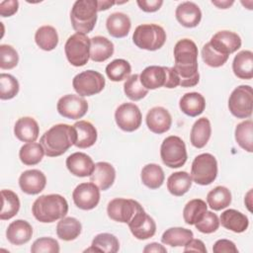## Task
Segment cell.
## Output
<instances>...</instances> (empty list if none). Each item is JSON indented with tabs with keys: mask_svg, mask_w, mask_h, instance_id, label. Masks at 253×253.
Segmentation results:
<instances>
[{
	"mask_svg": "<svg viewBox=\"0 0 253 253\" xmlns=\"http://www.w3.org/2000/svg\"><path fill=\"white\" fill-rule=\"evenodd\" d=\"M198 53L196 43L190 39L180 40L175 44L173 69L179 77V86L194 87L199 83Z\"/></svg>",
	"mask_w": 253,
	"mask_h": 253,
	"instance_id": "obj_1",
	"label": "cell"
},
{
	"mask_svg": "<svg viewBox=\"0 0 253 253\" xmlns=\"http://www.w3.org/2000/svg\"><path fill=\"white\" fill-rule=\"evenodd\" d=\"M76 141L73 126L58 124L47 129L41 137L40 143L48 157H56L65 153Z\"/></svg>",
	"mask_w": 253,
	"mask_h": 253,
	"instance_id": "obj_2",
	"label": "cell"
},
{
	"mask_svg": "<svg viewBox=\"0 0 253 253\" xmlns=\"http://www.w3.org/2000/svg\"><path fill=\"white\" fill-rule=\"evenodd\" d=\"M32 212L35 218L40 222L50 223L66 215L68 212V204L61 195H42L34 202Z\"/></svg>",
	"mask_w": 253,
	"mask_h": 253,
	"instance_id": "obj_3",
	"label": "cell"
},
{
	"mask_svg": "<svg viewBox=\"0 0 253 253\" xmlns=\"http://www.w3.org/2000/svg\"><path fill=\"white\" fill-rule=\"evenodd\" d=\"M98 5L96 0H78L70 12V21L74 31L88 34L93 31L97 22Z\"/></svg>",
	"mask_w": 253,
	"mask_h": 253,
	"instance_id": "obj_4",
	"label": "cell"
},
{
	"mask_svg": "<svg viewBox=\"0 0 253 253\" xmlns=\"http://www.w3.org/2000/svg\"><path fill=\"white\" fill-rule=\"evenodd\" d=\"M139 80L147 90H154L160 87L176 88L180 81L173 67L150 65L139 74Z\"/></svg>",
	"mask_w": 253,
	"mask_h": 253,
	"instance_id": "obj_5",
	"label": "cell"
},
{
	"mask_svg": "<svg viewBox=\"0 0 253 253\" xmlns=\"http://www.w3.org/2000/svg\"><path fill=\"white\" fill-rule=\"evenodd\" d=\"M133 43L146 50H157L166 42V33L161 26L155 24H142L135 28L132 35Z\"/></svg>",
	"mask_w": 253,
	"mask_h": 253,
	"instance_id": "obj_6",
	"label": "cell"
},
{
	"mask_svg": "<svg viewBox=\"0 0 253 253\" xmlns=\"http://www.w3.org/2000/svg\"><path fill=\"white\" fill-rule=\"evenodd\" d=\"M192 180L202 186L211 184L217 176V162L211 153H202L195 157L191 167Z\"/></svg>",
	"mask_w": 253,
	"mask_h": 253,
	"instance_id": "obj_7",
	"label": "cell"
},
{
	"mask_svg": "<svg viewBox=\"0 0 253 253\" xmlns=\"http://www.w3.org/2000/svg\"><path fill=\"white\" fill-rule=\"evenodd\" d=\"M64 51L71 65L84 66L90 58V39L84 34L75 33L67 39Z\"/></svg>",
	"mask_w": 253,
	"mask_h": 253,
	"instance_id": "obj_8",
	"label": "cell"
},
{
	"mask_svg": "<svg viewBox=\"0 0 253 253\" xmlns=\"http://www.w3.org/2000/svg\"><path fill=\"white\" fill-rule=\"evenodd\" d=\"M160 156L162 162L169 168L182 167L188 158L185 142L179 136H167L161 143Z\"/></svg>",
	"mask_w": 253,
	"mask_h": 253,
	"instance_id": "obj_9",
	"label": "cell"
},
{
	"mask_svg": "<svg viewBox=\"0 0 253 253\" xmlns=\"http://www.w3.org/2000/svg\"><path fill=\"white\" fill-rule=\"evenodd\" d=\"M228 109L237 119H246L252 115L253 92L249 85H240L230 94Z\"/></svg>",
	"mask_w": 253,
	"mask_h": 253,
	"instance_id": "obj_10",
	"label": "cell"
},
{
	"mask_svg": "<svg viewBox=\"0 0 253 253\" xmlns=\"http://www.w3.org/2000/svg\"><path fill=\"white\" fill-rule=\"evenodd\" d=\"M106 84L104 76L95 70H85L74 76L72 86L75 92L81 96H93L100 93Z\"/></svg>",
	"mask_w": 253,
	"mask_h": 253,
	"instance_id": "obj_11",
	"label": "cell"
},
{
	"mask_svg": "<svg viewBox=\"0 0 253 253\" xmlns=\"http://www.w3.org/2000/svg\"><path fill=\"white\" fill-rule=\"evenodd\" d=\"M140 209H142V207L134 200L117 198L109 202L107 213L109 217L115 221L128 223Z\"/></svg>",
	"mask_w": 253,
	"mask_h": 253,
	"instance_id": "obj_12",
	"label": "cell"
},
{
	"mask_svg": "<svg viewBox=\"0 0 253 253\" xmlns=\"http://www.w3.org/2000/svg\"><path fill=\"white\" fill-rule=\"evenodd\" d=\"M117 126L124 131L131 132L136 130L140 125L142 116L139 108L133 103H124L115 112Z\"/></svg>",
	"mask_w": 253,
	"mask_h": 253,
	"instance_id": "obj_13",
	"label": "cell"
},
{
	"mask_svg": "<svg viewBox=\"0 0 253 253\" xmlns=\"http://www.w3.org/2000/svg\"><path fill=\"white\" fill-rule=\"evenodd\" d=\"M56 109L59 115L63 118L78 120L86 115L88 111V103L79 95L67 94L58 100Z\"/></svg>",
	"mask_w": 253,
	"mask_h": 253,
	"instance_id": "obj_14",
	"label": "cell"
},
{
	"mask_svg": "<svg viewBox=\"0 0 253 253\" xmlns=\"http://www.w3.org/2000/svg\"><path fill=\"white\" fill-rule=\"evenodd\" d=\"M72 198L77 208L84 211L93 210L100 202V189L92 182L81 183L74 189Z\"/></svg>",
	"mask_w": 253,
	"mask_h": 253,
	"instance_id": "obj_15",
	"label": "cell"
},
{
	"mask_svg": "<svg viewBox=\"0 0 253 253\" xmlns=\"http://www.w3.org/2000/svg\"><path fill=\"white\" fill-rule=\"evenodd\" d=\"M127 224L132 235L139 240L148 239L156 232L154 219L144 211L143 208L134 214Z\"/></svg>",
	"mask_w": 253,
	"mask_h": 253,
	"instance_id": "obj_16",
	"label": "cell"
},
{
	"mask_svg": "<svg viewBox=\"0 0 253 253\" xmlns=\"http://www.w3.org/2000/svg\"><path fill=\"white\" fill-rule=\"evenodd\" d=\"M211 45L220 53L229 55L241 47L240 37L230 31H219L209 42Z\"/></svg>",
	"mask_w": 253,
	"mask_h": 253,
	"instance_id": "obj_17",
	"label": "cell"
},
{
	"mask_svg": "<svg viewBox=\"0 0 253 253\" xmlns=\"http://www.w3.org/2000/svg\"><path fill=\"white\" fill-rule=\"evenodd\" d=\"M45 185V175L38 169L26 170L19 178V186L21 190L28 195L40 194L44 189Z\"/></svg>",
	"mask_w": 253,
	"mask_h": 253,
	"instance_id": "obj_18",
	"label": "cell"
},
{
	"mask_svg": "<svg viewBox=\"0 0 253 253\" xmlns=\"http://www.w3.org/2000/svg\"><path fill=\"white\" fill-rule=\"evenodd\" d=\"M146 126L150 131L161 134L168 131L172 125L170 113L163 107H154L146 115Z\"/></svg>",
	"mask_w": 253,
	"mask_h": 253,
	"instance_id": "obj_19",
	"label": "cell"
},
{
	"mask_svg": "<svg viewBox=\"0 0 253 253\" xmlns=\"http://www.w3.org/2000/svg\"><path fill=\"white\" fill-rule=\"evenodd\" d=\"M66 167L71 174L77 177L90 176L95 168L92 158L83 152H74L66 158Z\"/></svg>",
	"mask_w": 253,
	"mask_h": 253,
	"instance_id": "obj_20",
	"label": "cell"
},
{
	"mask_svg": "<svg viewBox=\"0 0 253 253\" xmlns=\"http://www.w3.org/2000/svg\"><path fill=\"white\" fill-rule=\"evenodd\" d=\"M177 21L185 28H195L202 20V12L199 6L190 1L179 4L175 11Z\"/></svg>",
	"mask_w": 253,
	"mask_h": 253,
	"instance_id": "obj_21",
	"label": "cell"
},
{
	"mask_svg": "<svg viewBox=\"0 0 253 253\" xmlns=\"http://www.w3.org/2000/svg\"><path fill=\"white\" fill-rule=\"evenodd\" d=\"M116 179V170L108 162H97L93 173L90 175V182L94 183L100 190L106 191L112 187Z\"/></svg>",
	"mask_w": 253,
	"mask_h": 253,
	"instance_id": "obj_22",
	"label": "cell"
},
{
	"mask_svg": "<svg viewBox=\"0 0 253 253\" xmlns=\"http://www.w3.org/2000/svg\"><path fill=\"white\" fill-rule=\"evenodd\" d=\"M33 235L32 225L24 220L17 219L12 221L6 230V237L13 245H23L29 242Z\"/></svg>",
	"mask_w": 253,
	"mask_h": 253,
	"instance_id": "obj_23",
	"label": "cell"
},
{
	"mask_svg": "<svg viewBox=\"0 0 253 253\" xmlns=\"http://www.w3.org/2000/svg\"><path fill=\"white\" fill-rule=\"evenodd\" d=\"M39 125L32 117L20 118L14 126L15 136L24 142H35L39 137Z\"/></svg>",
	"mask_w": 253,
	"mask_h": 253,
	"instance_id": "obj_24",
	"label": "cell"
},
{
	"mask_svg": "<svg viewBox=\"0 0 253 253\" xmlns=\"http://www.w3.org/2000/svg\"><path fill=\"white\" fill-rule=\"evenodd\" d=\"M76 131V141L74 145L78 148H88L97 141V129L87 121H78L73 125Z\"/></svg>",
	"mask_w": 253,
	"mask_h": 253,
	"instance_id": "obj_25",
	"label": "cell"
},
{
	"mask_svg": "<svg viewBox=\"0 0 253 253\" xmlns=\"http://www.w3.org/2000/svg\"><path fill=\"white\" fill-rule=\"evenodd\" d=\"M106 27L112 37L121 39L128 35L131 23L127 15L121 12H115L107 18Z\"/></svg>",
	"mask_w": 253,
	"mask_h": 253,
	"instance_id": "obj_26",
	"label": "cell"
},
{
	"mask_svg": "<svg viewBox=\"0 0 253 253\" xmlns=\"http://www.w3.org/2000/svg\"><path fill=\"white\" fill-rule=\"evenodd\" d=\"M219 223H221V225L228 230L236 233H241L247 229L249 225V220L244 213L236 210L229 209L221 212Z\"/></svg>",
	"mask_w": 253,
	"mask_h": 253,
	"instance_id": "obj_27",
	"label": "cell"
},
{
	"mask_svg": "<svg viewBox=\"0 0 253 253\" xmlns=\"http://www.w3.org/2000/svg\"><path fill=\"white\" fill-rule=\"evenodd\" d=\"M114 43L105 37L96 36L90 39V58L95 62H103L114 53Z\"/></svg>",
	"mask_w": 253,
	"mask_h": 253,
	"instance_id": "obj_28",
	"label": "cell"
},
{
	"mask_svg": "<svg viewBox=\"0 0 253 253\" xmlns=\"http://www.w3.org/2000/svg\"><path fill=\"white\" fill-rule=\"evenodd\" d=\"M181 111L189 117H198L206 108L204 96L198 92H190L183 95L179 102Z\"/></svg>",
	"mask_w": 253,
	"mask_h": 253,
	"instance_id": "obj_29",
	"label": "cell"
},
{
	"mask_svg": "<svg viewBox=\"0 0 253 253\" xmlns=\"http://www.w3.org/2000/svg\"><path fill=\"white\" fill-rule=\"evenodd\" d=\"M232 70L235 76L240 79L249 80L253 77V52L251 50H241L232 62Z\"/></svg>",
	"mask_w": 253,
	"mask_h": 253,
	"instance_id": "obj_30",
	"label": "cell"
},
{
	"mask_svg": "<svg viewBox=\"0 0 253 253\" xmlns=\"http://www.w3.org/2000/svg\"><path fill=\"white\" fill-rule=\"evenodd\" d=\"M211 134V122L207 118L198 119L192 126L190 140L196 148H203L209 141Z\"/></svg>",
	"mask_w": 253,
	"mask_h": 253,
	"instance_id": "obj_31",
	"label": "cell"
},
{
	"mask_svg": "<svg viewBox=\"0 0 253 253\" xmlns=\"http://www.w3.org/2000/svg\"><path fill=\"white\" fill-rule=\"evenodd\" d=\"M192 182L191 175L186 171L174 172L167 179V189L173 196L181 197L190 190Z\"/></svg>",
	"mask_w": 253,
	"mask_h": 253,
	"instance_id": "obj_32",
	"label": "cell"
},
{
	"mask_svg": "<svg viewBox=\"0 0 253 253\" xmlns=\"http://www.w3.org/2000/svg\"><path fill=\"white\" fill-rule=\"evenodd\" d=\"M193 236V231L190 229L184 227H170L163 232L161 241L163 244L171 247H180L185 246Z\"/></svg>",
	"mask_w": 253,
	"mask_h": 253,
	"instance_id": "obj_33",
	"label": "cell"
},
{
	"mask_svg": "<svg viewBox=\"0 0 253 253\" xmlns=\"http://www.w3.org/2000/svg\"><path fill=\"white\" fill-rule=\"evenodd\" d=\"M81 229V222L77 218L64 216L58 221L56 225V234L60 239L64 241H71L80 235Z\"/></svg>",
	"mask_w": 253,
	"mask_h": 253,
	"instance_id": "obj_34",
	"label": "cell"
},
{
	"mask_svg": "<svg viewBox=\"0 0 253 253\" xmlns=\"http://www.w3.org/2000/svg\"><path fill=\"white\" fill-rule=\"evenodd\" d=\"M120 249V242L118 238L111 233H100L94 237L90 248L84 252H107L116 253Z\"/></svg>",
	"mask_w": 253,
	"mask_h": 253,
	"instance_id": "obj_35",
	"label": "cell"
},
{
	"mask_svg": "<svg viewBox=\"0 0 253 253\" xmlns=\"http://www.w3.org/2000/svg\"><path fill=\"white\" fill-rule=\"evenodd\" d=\"M140 178L143 185L151 190H155L162 186L165 176L163 169L158 164L150 163L142 168Z\"/></svg>",
	"mask_w": 253,
	"mask_h": 253,
	"instance_id": "obj_36",
	"label": "cell"
},
{
	"mask_svg": "<svg viewBox=\"0 0 253 253\" xmlns=\"http://www.w3.org/2000/svg\"><path fill=\"white\" fill-rule=\"evenodd\" d=\"M35 42L42 50H52L58 44L57 32L51 26H42L37 30L35 34Z\"/></svg>",
	"mask_w": 253,
	"mask_h": 253,
	"instance_id": "obj_37",
	"label": "cell"
},
{
	"mask_svg": "<svg viewBox=\"0 0 253 253\" xmlns=\"http://www.w3.org/2000/svg\"><path fill=\"white\" fill-rule=\"evenodd\" d=\"M207 203L213 211L223 210L231 203V193L226 187L217 186L208 193Z\"/></svg>",
	"mask_w": 253,
	"mask_h": 253,
	"instance_id": "obj_38",
	"label": "cell"
},
{
	"mask_svg": "<svg viewBox=\"0 0 253 253\" xmlns=\"http://www.w3.org/2000/svg\"><path fill=\"white\" fill-rule=\"evenodd\" d=\"M43 147L41 143L27 142L19 151V157L22 163L27 166H33L40 163L44 155Z\"/></svg>",
	"mask_w": 253,
	"mask_h": 253,
	"instance_id": "obj_39",
	"label": "cell"
},
{
	"mask_svg": "<svg viewBox=\"0 0 253 253\" xmlns=\"http://www.w3.org/2000/svg\"><path fill=\"white\" fill-rule=\"evenodd\" d=\"M235 140L237 144L247 152L253 151V123L246 120L239 123L235 127Z\"/></svg>",
	"mask_w": 253,
	"mask_h": 253,
	"instance_id": "obj_40",
	"label": "cell"
},
{
	"mask_svg": "<svg viewBox=\"0 0 253 253\" xmlns=\"http://www.w3.org/2000/svg\"><path fill=\"white\" fill-rule=\"evenodd\" d=\"M2 209L0 212V219L6 220L15 216L20 210V200L16 193L11 190H2Z\"/></svg>",
	"mask_w": 253,
	"mask_h": 253,
	"instance_id": "obj_41",
	"label": "cell"
},
{
	"mask_svg": "<svg viewBox=\"0 0 253 253\" xmlns=\"http://www.w3.org/2000/svg\"><path fill=\"white\" fill-rule=\"evenodd\" d=\"M208 211V206L205 201L201 199H194L189 201L183 210V217L187 224L193 225L197 223L204 216Z\"/></svg>",
	"mask_w": 253,
	"mask_h": 253,
	"instance_id": "obj_42",
	"label": "cell"
},
{
	"mask_svg": "<svg viewBox=\"0 0 253 253\" xmlns=\"http://www.w3.org/2000/svg\"><path fill=\"white\" fill-rule=\"evenodd\" d=\"M131 72V66L129 62L123 58H118L110 62L106 66V73L110 80L114 82L123 81L127 79Z\"/></svg>",
	"mask_w": 253,
	"mask_h": 253,
	"instance_id": "obj_43",
	"label": "cell"
},
{
	"mask_svg": "<svg viewBox=\"0 0 253 253\" xmlns=\"http://www.w3.org/2000/svg\"><path fill=\"white\" fill-rule=\"evenodd\" d=\"M124 91L126 97L132 101H139L148 93V90L141 84L138 74H133L126 80Z\"/></svg>",
	"mask_w": 253,
	"mask_h": 253,
	"instance_id": "obj_44",
	"label": "cell"
},
{
	"mask_svg": "<svg viewBox=\"0 0 253 253\" xmlns=\"http://www.w3.org/2000/svg\"><path fill=\"white\" fill-rule=\"evenodd\" d=\"M20 85L18 80L11 74H0V99L10 100L19 93Z\"/></svg>",
	"mask_w": 253,
	"mask_h": 253,
	"instance_id": "obj_45",
	"label": "cell"
},
{
	"mask_svg": "<svg viewBox=\"0 0 253 253\" xmlns=\"http://www.w3.org/2000/svg\"><path fill=\"white\" fill-rule=\"evenodd\" d=\"M229 55L220 53L214 49L210 42H207L202 48V58L204 62L211 67L222 66L228 59Z\"/></svg>",
	"mask_w": 253,
	"mask_h": 253,
	"instance_id": "obj_46",
	"label": "cell"
},
{
	"mask_svg": "<svg viewBox=\"0 0 253 253\" xmlns=\"http://www.w3.org/2000/svg\"><path fill=\"white\" fill-rule=\"evenodd\" d=\"M19 55L17 50L9 44L0 45V68L12 69L17 66Z\"/></svg>",
	"mask_w": 253,
	"mask_h": 253,
	"instance_id": "obj_47",
	"label": "cell"
},
{
	"mask_svg": "<svg viewBox=\"0 0 253 253\" xmlns=\"http://www.w3.org/2000/svg\"><path fill=\"white\" fill-rule=\"evenodd\" d=\"M196 228L202 233H212L219 227V219L212 211H206L204 216L197 223L194 224Z\"/></svg>",
	"mask_w": 253,
	"mask_h": 253,
	"instance_id": "obj_48",
	"label": "cell"
},
{
	"mask_svg": "<svg viewBox=\"0 0 253 253\" xmlns=\"http://www.w3.org/2000/svg\"><path fill=\"white\" fill-rule=\"evenodd\" d=\"M60 250L57 240L51 237H41L34 241L31 252L33 253H58Z\"/></svg>",
	"mask_w": 253,
	"mask_h": 253,
	"instance_id": "obj_49",
	"label": "cell"
},
{
	"mask_svg": "<svg viewBox=\"0 0 253 253\" xmlns=\"http://www.w3.org/2000/svg\"><path fill=\"white\" fill-rule=\"evenodd\" d=\"M212 251L214 253H238L235 244L228 239L217 240L212 247Z\"/></svg>",
	"mask_w": 253,
	"mask_h": 253,
	"instance_id": "obj_50",
	"label": "cell"
},
{
	"mask_svg": "<svg viewBox=\"0 0 253 253\" xmlns=\"http://www.w3.org/2000/svg\"><path fill=\"white\" fill-rule=\"evenodd\" d=\"M19 8V2L17 0H8L0 2V15L2 17H10L14 15Z\"/></svg>",
	"mask_w": 253,
	"mask_h": 253,
	"instance_id": "obj_51",
	"label": "cell"
},
{
	"mask_svg": "<svg viewBox=\"0 0 253 253\" xmlns=\"http://www.w3.org/2000/svg\"><path fill=\"white\" fill-rule=\"evenodd\" d=\"M138 7L147 13L156 12L160 9L163 4L162 0H137L136 1Z\"/></svg>",
	"mask_w": 253,
	"mask_h": 253,
	"instance_id": "obj_52",
	"label": "cell"
},
{
	"mask_svg": "<svg viewBox=\"0 0 253 253\" xmlns=\"http://www.w3.org/2000/svg\"><path fill=\"white\" fill-rule=\"evenodd\" d=\"M184 252H201V253H207V248L204 244V242L200 239H194L192 238L184 248Z\"/></svg>",
	"mask_w": 253,
	"mask_h": 253,
	"instance_id": "obj_53",
	"label": "cell"
},
{
	"mask_svg": "<svg viewBox=\"0 0 253 253\" xmlns=\"http://www.w3.org/2000/svg\"><path fill=\"white\" fill-rule=\"evenodd\" d=\"M166 248L159 244V243H156V242H152V243H149L147 244L144 248H143V252L144 253H150V252H158V253H166Z\"/></svg>",
	"mask_w": 253,
	"mask_h": 253,
	"instance_id": "obj_54",
	"label": "cell"
},
{
	"mask_svg": "<svg viewBox=\"0 0 253 253\" xmlns=\"http://www.w3.org/2000/svg\"><path fill=\"white\" fill-rule=\"evenodd\" d=\"M114 4H116V2H114V1H97L98 12H99V11L108 10V9L111 8Z\"/></svg>",
	"mask_w": 253,
	"mask_h": 253,
	"instance_id": "obj_55",
	"label": "cell"
},
{
	"mask_svg": "<svg viewBox=\"0 0 253 253\" xmlns=\"http://www.w3.org/2000/svg\"><path fill=\"white\" fill-rule=\"evenodd\" d=\"M211 3L220 9H227L234 3V1H211Z\"/></svg>",
	"mask_w": 253,
	"mask_h": 253,
	"instance_id": "obj_56",
	"label": "cell"
},
{
	"mask_svg": "<svg viewBox=\"0 0 253 253\" xmlns=\"http://www.w3.org/2000/svg\"><path fill=\"white\" fill-rule=\"evenodd\" d=\"M251 194H252V191L250 190V191L247 193V195H246V198L249 199V201L247 202V200H244V202H245V204H246V206H247V208H248V210H249L250 211H252V209H251V202H250V200H251L250 195H251Z\"/></svg>",
	"mask_w": 253,
	"mask_h": 253,
	"instance_id": "obj_57",
	"label": "cell"
}]
</instances>
